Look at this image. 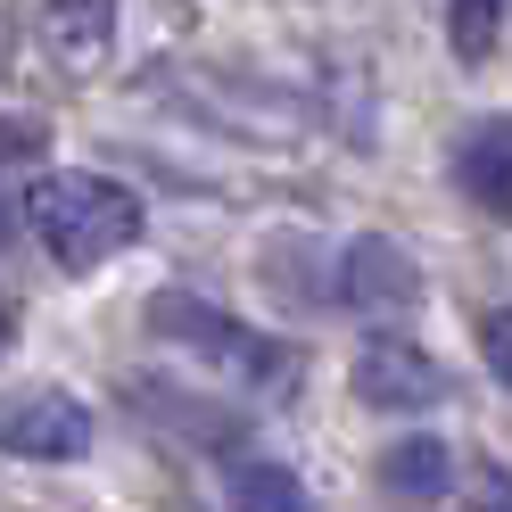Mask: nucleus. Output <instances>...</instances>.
<instances>
[{"label": "nucleus", "mask_w": 512, "mask_h": 512, "mask_svg": "<svg viewBox=\"0 0 512 512\" xmlns=\"http://www.w3.org/2000/svg\"><path fill=\"white\" fill-rule=\"evenodd\" d=\"M25 223H34V240L50 248V265L67 273H100L108 256H124L141 240V190H124L116 174H42L25 190Z\"/></svg>", "instance_id": "nucleus-1"}, {"label": "nucleus", "mask_w": 512, "mask_h": 512, "mask_svg": "<svg viewBox=\"0 0 512 512\" xmlns=\"http://www.w3.org/2000/svg\"><path fill=\"white\" fill-rule=\"evenodd\" d=\"M232 512H314V496L290 463L248 455V463H232Z\"/></svg>", "instance_id": "nucleus-8"}, {"label": "nucleus", "mask_w": 512, "mask_h": 512, "mask_svg": "<svg viewBox=\"0 0 512 512\" xmlns=\"http://www.w3.org/2000/svg\"><path fill=\"white\" fill-rule=\"evenodd\" d=\"M446 479H455V455H446L430 430H413V438H397L389 455H380V488H389L397 504H438Z\"/></svg>", "instance_id": "nucleus-7"}, {"label": "nucleus", "mask_w": 512, "mask_h": 512, "mask_svg": "<svg viewBox=\"0 0 512 512\" xmlns=\"http://www.w3.org/2000/svg\"><path fill=\"white\" fill-rule=\"evenodd\" d=\"M471 512H512V479L488 471V479H479V496H471Z\"/></svg>", "instance_id": "nucleus-11"}, {"label": "nucleus", "mask_w": 512, "mask_h": 512, "mask_svg": "<svg viewBox=\"0 0 512 512\" xmlns=\"http://www.w3.org/2000/svg\"><path fill=\"white\" fill-rule=\"evenodd\" d=\"M0 455L17 463H83L91 455V405L75 389H0Z\"/></svg>", "instance_id": "nucleus-3"}, {"label": "nucleus", "mask_w": 512, "mask_h": 512, "mask_svg": "<svg viewBox=\"0 0 512 512\" xmlns=\"http://www.w3.org/2000/svg\"><path fill=\"white\" fill-rule=\"evenodd\" d=\"M479 356H488V372L512 389V306H496V314H479Z\"/></svg>", "instance_id": "nucleus-10"}, {"label": "nucleus", "mask_w": 512, "mask_h": 512, "mask_svg": "<svg viewBox=\"0 0 512 512\" xmlns=\"http://www.w3.org/2000/svg\"><path fill=\"white\" fill-rule=\"evenodd\" d=\"M446 34H455L463 58H488L496 34H504V0H455V9H446Z\"/></svg>", "instance_id": "nucleus-9"}, {"label": "nucleus", "mask_w": 512, "mask_h": 512, "mask_svg": "<svg viewBox=\"0 0 512 512\" xmlns=\"http://www.w3.org/2000/svg\"><path fill=\"white\" fill-rule=\"evenodd\" d=\"M149 331L166 339V347H182V356H199V364H215V372L248 380V389H273V380H290V347L265 339V331H248L240 314H223V306H207V298H190V290H157V298H149Z\"/></svg>", "instance_id": "nucleus-2"}, {"label": "nucleus", "mask_w": 512, "mask_h": 512, "mask_svg": "<svg viewBox=\"0 0 512 512\" xmlns=\"http://www.w3.org/2000/svg\"><path fill=\"white\" fill-rule=\"evenodd\" d=\"M339 298L356 314H405L413 298H422V265H413L397 240L364 232V240H347V256H339Z\"/></svg>", "instance_id": "nucleus-5"}, {"label": "nucleus", "mask_w": 512, "mask_h": 512, "mask_svg": "<svg viewBox=\"0 0 512 512\" xmlns=\"http://www.w3.org/2000/svg\"><path fill=\"white\" fill-rule=\"evenodd\" d=\"M347 380H356V397H364L372 413H430V405L446 397V372L430 364V347H413V339H397V331L364 339Z\"/></svg>", "instance_id": "nucleus-4"}, {"label": "nucleus", "mask_w": 512, "mask_h": 512, "mask_svg": "<svg viewBox=\"0 0 512 512\" xmlns=\"http://www.w3.org/2000/svg\"><path fill=\"white\" fill-rule=\"evenodd\" d=\"M9 339H17V314H9V306H0V356H9Z\"/></svg>", "instance_id": "nucleus-12"}, {"label": "nucleus", "mask_w": 512, "mask_h": 512, "mask_svg": "<svg viewBox=\"0 0 512 512\" xmlns=\"http://www.w3.org/2000/svg\"><path fill=\"white\" fill-rule=\"evenodd\" d=\"M455 182L471 207H488L496 223H512V116H479L455 141Z\"/></svg>", "instance_id": "nucleus-6"}, {"label": "nucleus", "mask_w": 512, "mask_h": 512, "mask_svg": "<svg viewBox=\"0 0 512 512\" xmlns=\"http://www.w3.org/2000/svg\"><path fill=\"white\" fill-rule=\"evenodd\" d=\"M0 240H9V182H0Z\"/></svg>", "instance_id": "nucleus-13"}]
</instances>
